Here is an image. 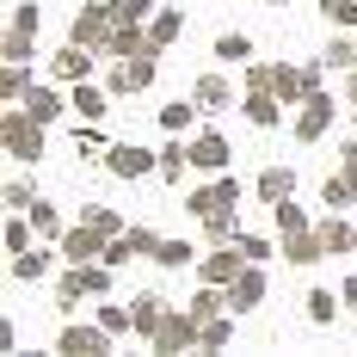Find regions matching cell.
Here are the masks:
<instances>
[{
  "instance_id": "6",
  "label": "cell",
  "mask_w": 357,
  "mask_h": 357,
  "mask_svg": "<svg viewBox=\"0 0 357 357\" xmlns=\"http://www.w3.org/2000/svg\"><path fill=\"white\" fill-rule=\"evenodd\" d=\"M56 351L62 357H105L111 351V333L99 326V314H93V321H74L68 314V326L56 333Z\"/></svg>"
},
{
  "instance_id": "25",
  "label": "cell",
  "mask_w": 357,
  "mask_h": 357,
  "mask_svg": "<svg viewBox=\"0 0 357 357\" xmlns=\"http://www.w3.org/2000/svg\"><path fill=\"white\" fill-rule=\"evenodd\" d=\"M31 62H0V105H19L25 93H31Z\"/></svg>"
},
{
  "instance_id": "13",
  "label": "cell",
  "mask_w": 357,
  "mask_h": 357,
  "mask_svg": "<svg viewBox=\"0 0 357 357\" xmlns=\"http://www.w3.org/2000/svg\"><path fill=\"white\" fill-rule=\"evenodd\" d=\"M93 56L99 50H86V43H62L56 56H50V80H62V86H74V80H93Z\"/></svg>"
},
{
  "instance_id": "52",
  "label": "cell",
  "mask_w": 357,
  "mask_h": 357,
  "mask_svg": "<svg viewBox=\"0 0 357 357\" xmlns=\"http://www.w3.org/2000/svg\"><path fill=\"white\" fill-rule=\"evenodd\" d=\"M339 173H351V178H357V136L345 142V167H339Z\"/></svg>"
},
{
  "instance_id": "24",
  "label": "cell",
  "mask_w": 357,
  "mask_h": 357,
  "mask_svg": "<svg viewBox=\"0 0 357 357\" xmlns=\"http://www.w3.org/2000/svg\"><path fill=\"white\" fill-rule=\"evenodd\" d=\"M130 314H136V339H154V326L167 321V296H160V289H142V296L130 302Z\"/></svg>"
},
{
  "instance_id": "46",
  "label": "cell",
  "mask_w": 357,
  "mask_h": 357,
  "mask_svg": "<svg viewBox=\"0 0 357 357\" xmlns=\"http://www.w3.org/2000/svg\"><path fill=\"white\" fill-rule=\"evenodd\" d=\"M123 234H130V247H136V259H154V252H160V241H167V234H154L148 222H136V228H123Z\"/></svg>"
},
{
  "instance_id": "48",
  "label": "cell",
  "mask_w": 357,
  "mask_h": 357,
  "mask_svg": "<svg viewBox=\"0 0 357 357\" xmlns=\"http://www.w3.org/2000/svg\"><path fill=\"white\" fill-rule=\"evenodd\" d=\"M234 247L247 252L252 265H265V259H271V241H265V234H252V228H241V241H234Z\"/></svg>"
},
{
  "instance_id": "2",
  "label": "cell",
  "mask_w": 357,
  "mask_h": 357,
  "mask_svg": "<svg viewBox=\"0 0 357 357\" xmlns=\"http://www.w3.org/2000/svg\"><path fill=\"white\" fill-rule=\"evenodd\" d=\"M160 56L167 50H142V56H117L105 68V86L117 93V99H136V93H148L154 86V74H160Z\"/></svg>"
},
{
  "instance_id": "7",
  "label": "cell",
  "mask_w": 357,
  "mask_h": 357,
  "mask_svg": "<svg viewBox=\"0 0 357 357\" xmlns=\"http://www.w3.org/2000/svg\"><path fill=\"white\" fill-rule=\"evenodd\" d=\"M321 62H278V80H271V93L284 99V105H302L308 93H321Z\"/></svg>"
},
{
  "instance_id": "26",
  "label": "cell",
  "mask_w": 357,
  "mask_h": 357,
  "mask_svg": "<svg viewBox=\"0 0 357 357\" xmlns=\"http://www.w3.org/2000/svg\"><path fill=\"white\" fill-rule=\"evenodd\" d=\"M321 68L326 74H351L357 68V31H339L333 43H326V50H321Z\"/></svg>"
},
{
  "instance_id": "39",
  "label": "cell",
  "mask_w": 357,
  "mask_h": 357,
  "mask_svg": "<svg viewBox=\"0 0 357 357\" xmlns=\"http://www.w3.org/2000/svg\"><path fill=\"white\" fill-rule=\"evenodd\" d=\"M80 222H93V228H99V234H111V241H117V234L130 228V222L111 210V204H80Z\"/></svg>"
},
{
  "instance_id": "30",
  "label": "cell",
  "mask_w": 357,
  "mask_h": 357,
  "mask_svg": "<svg viewBox=\"0 0 357 357\" xmlns=\"http://www.w3.org/2000/svg\"><path fill=\"white\" fill-rule=\"evenodd\" d=\"M31 228H37V241H50V247H56V241H62V234H68V228H62V210H56V204H50V197H37L31 210Z\"/></svg>"
},
{
  "instance_id": "8",
  "label": "cell",
  "mask_w": 357,
  "mask_h": 357,
  "mask_svg": "<svg viewBox=\"0 0 357 357\" xmlns=\"http://www.w3.org/2000/svg\"><path fill=\"white\" fill-rule=\"evenodd\" d=\"M247 265H252V259L234 247V241H228V247H210V252H197V284H222V289H228Z\"/></svg>"
},
{
  "instance_id": "42",
  "label": "cell",
  "mask_w": 357,
  "mask_h": 357,
  "mask_svg": "<svg viewBox=\"0 0 357 357\" xmlns=\"http://www.w3.org/2000/svg\"><path fill=\"white\" fill-rule=\"evenodd\" d=\"M105 6H111L117 25H148L154 19V0H105Z\"/></svg>"
},
{
  "instance_id": "23",
  "label": "cell",
  "mask_w": 357,
  "mask_h": 357,
  "mask_svg": "<svg viewBox=\"0 0 357 357\" xmlns=\"http://www.w3.org/2000/svg\"><path fill=\"white\" fill-rule=\"evenodd\" d=\"M241 111H247L252 130H278V123H284V99H278V93H247Z\"/></svg>"
},
{
  "instance_id": "14",
  "label": "cell",
  "mask_w": 357,
  "mask_h": 357,
  "mask_svg": "<svg viewBox=\"0 0 357 357\" xmlns=\"http://www.w3.org/2000/svg\"><path fill=\"white\" fill-rule=\"evenodd\" d=\"M111 86H99V80H74L68 86V105H74V117L80 123H105V111H111Z\"/></svg>"
},
{
  "instance_id": "45",
  "label": "cell",
  "mask_w": 357,
  "mask_h": 357,
  "mask_svg": "<svg viewBox=\"0 0 357 357\" xmlns=\"http://www.w3.org/2000/svg\"><path fill=\"white\" fill-rule=\"evenodd\" d=\"M271 215H278V234H296V228H308V210H302L296 197H284V204H271Z\"/></svg>"
},
{
  "instance_id": "53",
  "label": "cell",
  "mask_w": 357,
  "mask_h": 357,
  "mask_svg": "<svg viewBox=\"0 0 357 357\" xmlns=\"http://www.w3.org/2000/svg\"><path fill=\"white\" fill-rule=\"evenodd\" d=\"M345 99H351V105H357V68L345 74Z\"/></svg>"
},
{
  "instance_id": "50",
  "label": "cell",
  "mask_w": 357,
  "mask_h": 357,
  "mask_svg": "<svg viewBox=\"0 0 357 357\" xmlns=\"http://www.w3.org/2000/svg\"><path fill=\"white\" fill-rule=\"evenodd\" d=\"M136 259V247H130V234H117V241H105V265H130Z\"/></svg>"
},
{
  "instance_id": "29",
  "label": "cell",
  "mask_w": 357,
  "mask_h": 357,
  "mask_svg": "<svg viewBox=\"0 0 357 357\" xmlns=\"http://www.w3.org/2000/svg\"><path fill=\"white\" fill-rule=\"evenodd\" d=\"M339 302H345L339 289H308V296H302V314H308L314 326H333L339 321Z\"/></svg>"
},
{
  "instance_id": "1",
  "label": "cell",
  "mask_w": 357,
  "mask_h": 357,
  "mask_svg": "<svg viewBox=\"0 0 357 357\" xmlns=\"http://www.w3.org/2000/svg\"><path fill=\"white\" fill-rule=\"evenodd\" d=\"M0 148H6L19 167H37L43 148H50V123H37L25 105H6L0 111Z\"/></svg>"
},
{
  "instance_id": "35",
  "label": "cell",
  "mask_w": 357,
  "mask_h": 357,
  "mask_svg": "<svg viewBox=\"0 0 357 357\" xmlns=\"http://www.w3.org/2000/svg\"><path fill=\"white\" fill-rule=\"evenodd\" d=\"M80 302H93V296H86V284H80V265H68V271L56 278V308H62V314H74Z\"/></svg>"
},
{
  "instance_id": "12",
  "label": "cell",
  "mask_w": 357,
  "mask_h": 357,
  "mask_svg": "<svg viewBox=\"0 0 357 357\" xmlns=\"http://www.w3.org/2000/svg\"><path fill=\"white\" fill-rule=\"evenodd\" d=\"M19 105L31 111L37 123H56L62 111H74V105H68V86H62V80H31V93H25Z\"/></svg>"
},
{
  "instance_id": "37",
  "label": "cell",
  "mask_w": 357,
  "mask_h": 357,
  "mask_svg": "<svg viewBox=\"0 0 357 357\" xmlns=\"http://www.w3.org/2000/svg\"><path fill=\"white\" fill-rule=\"evenodd\" d=\"M321 204H326V210H351V204H357V178L351 173H333L321 185Z\"/></svg>"
},
{
  "instance_id": "18",
  "label": "cell",
  "mask_w": 357,
  "mask_h": 357,
  "mask_svg": "<svg viewBox=\"0 0 357 357\" xmlns=\"http://www.w3.org/2000/svg\"><path fill=\"white\" fill-rule=\"evenodd\" d=\"M265 289H271L265 284V265H247V271L228 284V308H234V314H252V308L265 302Z\"/></svg>"
},
{
  "instance_id": "49",
  "label": "cell",
  "mask_w": 357,
  "mask_h": 357,
  "mask_svg": "<svg viewBox=\"0 0 357 357\" xmlns=\"http://www.w3.org/2000/svg\"><path fill=\"white\" fill-rule=\"evenodd\" d=\"M13 25H19V31H37V25H43V6H37V0H13Z\"/></svg>"
},
{
  "instance_id": "19",
  "label": "cell",
  "mask_w": 357,
  "mask_h": 357,
  "mask_svg": "<svg viewBox=\"0 0 357 357\" xmlns=\"http://www.w3.org/2000/svg\"><path fill=\"white\" fill-rule=\"evenodd\" d=\"M56 252H62V247H56ZM56 252H50V241H37L31 252H13V284H43L50 265H56Z\"/></svg>"
},
{
  "instance_id": "41",
  "label": "cell",
  "mask_w": 357,
  "mask_h": 357,
  "mask_svg": "<svg viewBox=\"0 0 357 357\" xmlns=\"http://www.w3.org/2000/svg\"><path fill=\"white\" fill-rule=\"evenodd\" d=\"M99 326H105L111 339H123V333H136V314H130V308H117V302H105V296H99Z\"/></svg>"
},
{
  "instance_id": "38",
  "label": "cell",
  "mask_w": 357,
  "mask_h": 357,
  "mask_svg": "<svg viewBox=\"0 0 357 357\" xmlns=\"http://www.w3.org/2000/svg\"><path fill=\"white\" fill-rule=\"evenodd\" d=\"M215 56H222V62H241V68H247L259 50H252V37H247V31H222V37H215Z\"/></svg>"
},
{
  "instance_id": "20",
  "label": "cell",
  "mask_w": 357,
  "mask_h": 357,
  "mask_svg": "<svg viewBox=\"0 0 357 357\" xmlns=\"http://www.w3.org/2000/svg\"><path fill=\"white\" fill-rule=\"evenodd\" d=\"M321 241H326V259H345V252H357V228H351V215H345V210H326Z\"/></svg>"
},
{
  "instance_id": "55",
  "label": "cell",
  "mask_w": 357,
  "mask_h": 357,
  "mask_svg": "<svg viewBox=\"0 0 357 357\" xmlns=\"http://www.w3.org/2000/svg\"><path fill=\"white\" fill-rule=\"evenodd\" d=\"M351 117H357V105H351Z\"/></svg>"
},
{
  "instance_id": "9",
  "label": "cell",
  "mask_w": 357,
  "mask_h": 357,
  "mask_svg": "<svg viewBox=\"0 0 357 357\" xmlns=\"http://www.w3.org/2000/svg\"><path fill=\"white\" fill-rule=\"evenodd\" d=\"M111 31H117V19H111V6H105V0L80 6V13H74V25H68V37H74V43H86V50H99V56H105Z\"/></svg>"
},
{
  "instance_id": "31",
  "label": "cell",
  "mask_w": 357,
  "mask_h": 357,
  "mask_svg": "<svg viewBox=\"0 0 357 357\" xmlns=\"http://www.w3.org/2000/svg\"><path fill=\"white\" fill-rule=\"evenodd\" d=\"M234 321H241V314H215V321H204L197 326V351H228V345H234Z\"/></svg>"
},
{
  "instance_id": "5",
  "label": "cell",
  "mask_w": 357,
  "mask_h": 357,
  "mask_svg": "<svg viewBox=\"0 0 357 357\" xmlns=\"http://www.w3.org/2000/svg\"><path fill=\"white\" fill-rule=\"evenodd\" d=\"M234 204H241V178L215 173L210 185H191V191H185V204H178V210L191 215V222H204V215H215V210H234Z\"/></svg>"
},
{
  "instance_id": "3",
  "label": "cell",
  "mask_w": 357,
  "mask_h": 357,
  "mask_svg": "<svg viewBox=\"0 0 357 357\" xmlns=\"http://www.w3.org/2000/svg\"><path fill=\"white\" fill-rule=\"evenodd\" d=\"M333 123H339V99H333L326 86H321V93H308V99L296 105V117H289V130H296V142H302V148H308V142H321Z\"/></svg>"
},
{
  "instance_id": "51",
  "label": "cell",
  "mask_w": 357,
  "mask_h": 357,
  "mask_svg": "<svg viewBox=\"0 0 357 357\" xmlns=\"http://www.w3.org/2000/svg\"><path fill=\"white\" fill-rule=\"evenodd\" d=\"M339 296H345V314H357V271L345 278V284H339Z\"/></svg>"
},
{
  "instance_id": "11",
  "label": "cell",
  "mask_w": 357,
  "mask_h": 357,
  "mask_svg": "<svg viewBox=\"0 0 357 357\" xmlns=\"http://www.w3.org/2000/svg\"><path fill=\"white\" fill-rule=\"evenodd\" d=\"M105 241H111V234H99L93 222H74L56 247H62V259H68V265H93V259H105Z\"/></svg>"
},
{
  "instance_id": "40",
  "label": "cell",
  "mask_w": 357,
  "mask_h": 357,
  "mask_svg": "<svg viewBox=\"0 0 357 357\" xmlns=\"http://www.w3.org/2000/svg\"><path fill=\"white\" fill-rule=\"evenodd\" d=\"M31 204H37V185H31L25 173H19V178H6V185H0V210H31Z\"/></svg>"
},
{
  "instance_id": "16",
  "label": "cell",
  "mask_w": 357,
  "mask_h": 357,
  "mask_svg": "<svg viewBox=\"0 0 357 357\" xmlns=\"http://www.w3.org/2000/svg\"><path fill=\"white\" fill-rule=\"evenodd\" d=\"M228 154H234V148H228L222 130H197V136H191V167H197V173H228Z\"/></svg>"
},
{
  "instance_id": "27",
  "label": "cell",
  "mask_w": 357,
  "mask_h": 357,
  "mask_svg": "<svg viewBox=\"0 0 357 357\" xmlns=\"http://www.w3.org/2000/svg\"><path fill=\"white\" fill-rule=\"evenodd\" d=\"M148 37H154L160 50H173L178 37H185V13H178V6H154V19H148Z\"/></svg>"
},
{
  "instance_id": "10",
  "label": "cell",
  "mask_w": 357,
  "mask_h": 357,
  "mask_svg": "<svg viewBox=\"0 0 357 357\" xmlns=\"http://www.w3.org/2000/svg\"><path fill=\"white\" fill-rule=\"evenodd\" d=\"M105 167H111V173H117V178H123V185H136V178H148V173H154V167H160V154H148L142 142H111Z\"/></svg>"
},
{
  "instance_id": "17",
  "label": "cell",
  "mask_w": 357,
  "mask_h": 357,
  "mask_svg": "<svg viewBox=\"0 0 357 357\" xmlns=\"http://www.w3.org/2000/svg\"><path fill=\"white\" fill-rule=\"evenodd\" d=\"M296 265V271H308V265H321L326 259V241H321V228H296V234H284V247H278Z\"/></svg>"
},
{
  "instance_id": "4",
  "label": "cell",
  "mask_w": 357,
  "mask_h": 357,
  "mask_svg": "<svg viewBox=\"0 0 357 357\" xmlns=\"http://www.w3.org/2000/svg\"><path fill=\"white\" fill-rule=\"evenodd\" d=\"M197 314L191 308H167V321L154 326V339H148V351H160V357H185V351H197Z\"/></svg>"
},
{
  "instance_id": "36",
  "label": "cell",
  "mask_w": 357,
  "mask_h": 357,
  "mask_svg": "<svg viewBox=\"0 0 357 357\" xmlns=\"http://www.w3.org/2000/svg\"><path fill=\"white\" fill-rule=\"evenodd\" d=\"M68 142H74V154H80V160H105V154H111V142H105V130H99V123H80Z\"/></svg>"
},
{
  "instance_id": "15",
  "label": "cell",
  "mask_w": 357,
  "mask_h": 357,
  "mask_svg": "<svg viewBox=\"0 0 357 357\" xmlns=\"http://www.w3.org/2000/svg\"><path fill=\"white\" fill-rule=\"evenodd\" d=\"M191 99H197V111H204V117L241 105V99H234V86H228V74H197V80H191Z\"/></svg>"
},
{
  "instance_id": "33",
  "label": "cell",
  "mask_w": 357,
  "mask_h": 357,
  "mask_svg": "<svg viewBox=\"0 0 357 357\" xmlns=\"http://www.w3.org/2000/svg\"><path fill=\"white\" fill-rule=\"evenodd\" d=\"M0 62H37V31L6 25V37H0Z\"/></svg>"
},
{
  "instance_id": "43",
  "label": "cell",
  "mask_w": 357,
  "mask_h": 357,
  "mask_svg": "<svg viewBox=\"0 0 357 357\" xmlns=\"http://www.w3.org/2000/svg\"><path fill=\"white\" fill-rule=\"evenodd\" d=\"M111 271H117V265H105V259L80 265V284H86V296H93V302H99V296H111Z\"/></svg>"
},
{
  "instance_id": "28",
  "label": "cell",
  "mask_w": 357,
  "mask_h": 357,
  "mask_svg": "<svg viewBox=\"0 0 357 357\" xmlns=\"http://www.w3.org/2000/svg\"><path fill=\"white\" fill-rule=\"evenodd\" d=\"M197 117H204V111H197V99L185 93V99H173V105H160V130H167V136H191Z\"/></svg>"
},
{
  "instance_id": "21",
  "label": "cell",
  "mask_w": 357,
  "mask_h": 357,
  "mask_svg": "<svg viewBox=\"0 0 357 357\" xmlns=\"http://www.w3.org/2000/svg\"><path fill=\"white\" fill-rule=\"evenodd\" d=\"M191 173H197V167H191V142H178V136H173V142L160 148V167H154V178H167V185H185Z\"/></svg>"
},
{
  "instance_id": "34",
  "label": "cell",
  "mask_w": 357,
  "mask_h": 357,
  "mask_svg": "<svg viewBox=\"0 0 357 357\" xmlns=\"http://www.w3.org/2000/svg\"><path fill=\"white\" fill-rule=\"evenodd\" d=\"M154 265H160V271H185V265H197V247H191V241H178V234H167L160 252H154Z\"/></svg>"
},
{
  "instance_id": "54",
  "label": "cell",
  "mask_w": 357,
  "mask_h": 357,
  "mask_svg": "<svg viewBox=\"0 0 357 357\" xmlns=\"http://www.w3.org/2000/svg\"><path fill=\"white\" fill-rule=\"evenodd\" d=\"M271 6H289V0H271Z\"/></svg>"
},
{
  "instance_id": "32",
  "label": "cell",
  "mask_w": 357,
  "mask_h": 357,
  "mask_svg": "<svg viewBox=\"0 0 357 357\" xmlns=\"http://www.w3.org/2000/svg\"><path fill=\"white\" fill-rule=\"evenodd\" d=\"M204 241H210V247L241 241V210H215V215H204Z\"/></svg>"
},
{
  "instance_id": "22",
  "label": "cell",
  "mask_w": 357,
  "mask_h": 357,
  "mask_svg": "<svg viewBox=\"0 0 357 357\" xmlns=\"http://www.w3.org/2000/svg\"><path fill=\"white\" fill-rule=\"evenodd\" d=\"M252 191H259V204H284V197H296V167H265V173L252 178Z\"/></svg>"
},
{
  "instance_id": "44",
  "label": "cell",
  "mask_w": 357,
  "mask_h": 357,
  "mask_svg": "<svg viewBox=\"0 0 357 357\" xmlns=\"http://www.w3.org/2000/svg\"><path fill=\"white\" fill-rule=\"evenodd\" d=\"M321 13L333 31H357V0H321Z\"/></svg>"
},
{
  "instance_id": "47",
  "label": "cell",
  "mask_w": 357,
  "mask_h": 357,
  "mask_svg": "<svg viewBox=\"0 0 357 357\" xmlns=\"http://www.w3.org/2000/svg\"><path fill=\"white\" fill-rule=\"evenodd\" d=\"M278 80V62H247V93H271Z\"/></svg>"
}]
</instances>
